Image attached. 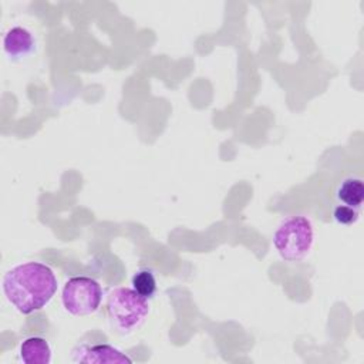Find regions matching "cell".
<instances>
[{
  "mask_svg": "<svg viewBox=\"0 0 364 364\" xmlns=\"http://www.w3.org/2000/svg\"><path fill=\"white\" fill-rule=\"evenodd\" d=\"M54 272L44 263L27 262L11 267L3 277L6 299L23 314L46 307L57 291Z\"/></svg>",
  "mask_w": 364,
  "mask_h": 364,
  "instance_id": "obj_1",
  "label": "cell"
},
{
  "mask_svg": "<svg viewBox=\"0 0 364 364\" xmlns=\"http://www.w3.org/2000/svg\"><path fill=\"white\" fill-rule=\"evenodd\" d=\"M105 310L114 330L129 333L144 323L149 313V303L134 289L115 287L107 296Z\"/></svg>",
  "mask_w": 364,
  "mask_h": 364,
  "instance_id": "obj_2",
  "label": "cell"
},
{
  "mask_svg": "<svg viewBox=\"0 0 364 364\" xmlns=\"http://www.w3.org/2000/svg\"><path fill=\"white\" fill-rule=\"evenodd\" d=\"M314 229L309 218L294 215L283 219L273 233L277 253L287 262L303 260L311 250Z\"/></svg>",
  "mask_w": 364,
  "mask_h": 364,
  "instance_id": "obj_3",
  "label": "cell"
},
{
  "mask_svg": "<svg viewBox=\"0 0 364 364\" xmlns=\"http://www.w3.org/2000/svg\"><path fill=\"white\" fill-rule=\"evenodd\" d=\"M102 289L91 277L75 276L65 282L61 293L64 309L73 316H90L100 309Z\"/></svg>",
  "mask_w": 364,
  "mask_h": 364,
  "instance_id": "obj_4",
  "label": "cell"
},
{
  "mask_svg": "<svg viewBox=\"0 0 364 364\" xmlns=\"http://www.w3.org/2000/svg\"><path fill=\"white\" fill-rule=\"evenodd\" d=\"M74 363H87V364H131L125 353L109 344H95V346H81L73 351Z\"/></svg>",
  "mask_w": 364,
  "mask_h": 364,
  "instance_id": "obj_5",
  "label": "cell"
},
{
  "mask_svg": "<svg viewBox=\"0 0 364 364\" xmlns=\"http://www.w3.org/2000/svg\"><path fill=\"white\" fill-rule=\"evenodd\" d=\"M3 48L11 61H23L36 51V38L24 27H11L3 38Z\"/></svg>",
  "mask_w": 364,
  "mask_h": 364,
  "instance_id": "obj_6",
  "label": "cell"
},
{
  "mask_svg": "<svg viewBox=\"0 0 364 364\" xmlns=\"http://www.w3.org/2000/svg\"><path fill=\"white\" fill-rule=\"evenodd\" d=\"M20 360L24 364H50L51 347L43 337H28L20 344Z\"/></svg>",
  "mask_w": 364,
  "mask_h": 364,
  "instance_id": "obj_7",
  "label": "cell"
},
{
  "mask_svg": "<svg viewBox=\"0 0 364 364\" xmlns=\"http://www.w3.org/2000/svg\"><path fill=\"white\" fill-rule=\"evenodd\" d=\"M336 196L338 203L360 209L364 202V182L358 176H347L337 186Z\"/></svg>",
  "mask_w": 364,
  "mask_h": 364,
  "instance_id": "obj_8",
  "label": "cell"
},
{
  "mask_svg": "<svg viewBox=\"0 0 364 364\" xmlns=\"http://www.w3.org/2000/svg\"><path fill=\"white\" fill-rule=\"evenodd\" d=\"M132 289L144 296L145 299H151L156 291V279L149 269H141L132 276Z\"/></svg>",
  "mask_w": 364,
  "mask_h": 364,
  "instance_id": "obj_9",
  "label": "cell"
},
{
  "mask_svg": "<svg viewBox=\"0 0 364 364\" xmlns=\"http://www.w3.org/2000/svg\"><path fill=\"white\" fill-rule=\"evenodd\" d=\"M333 218L338 225H344V226H350L354 225L358 218H360V209L348 206V205H343V203H337L333 208Z\"/></svg>",
  "mask_w": 364,
  "mask_h": 364,
  "instance_id": "obj_10",
  "label": "cell"
}]
</instances>
